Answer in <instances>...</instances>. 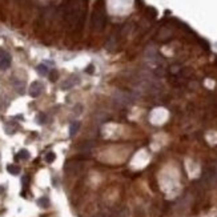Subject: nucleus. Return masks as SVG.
I'll return each instance as SVG.
<instances>
[{
    "instance_id": "nucleus-2",
    "label": "nucleus",
    "mask_w": 217,
    "mask_h": 217,
    "mask_svg": "<svg viewBox=\"0 0 217 217\" xmlns=\"http://www.w3.org/2000/svg\"><path fill=\"white\" fill-rule=\"evenodd\" d=\"M105 23H107V12H105L104 2L97 0L96 4H95L93 12H92L91 27L93 28L96 32H99V31H101V29L105 27Z\"/></svg>"
},
{
    "instance_id": "nucleus-1",
    "label": "nucleus",
    "mask_w": 217,
    "mask_h": 217,
    "mask_svg": "<svg viewBox=\"0 0 217 217\" xmlns=\"http://www.w3.org/2000/svg\"><path fill=\"white\" fill-rule=\"evenodd\" d=\"M84 3L81 0H68L64 5V19L69 25H76L83 21Z\"/></svg>"
},
{
    "instance_id": "nucleus-3",
    "label": "nucleus",
    "mask_w": 217,
    "mask_h": 217,
    "mask_svg": "<svg viewBox=\"0 0 217 217\" xmlns=\"http://www.w3.org/2000/svg\"><path fill=\"white\" fill-rule=\"evenodd\" d=\"M113 99H115L116 104H117V105H120V107H125V105H128V104L131 103L129 95L124 93V92H117Z\"/></svg>"
},
{
    "instance_id": "nucleus-5",
    "label": "nucleus",
    "mask_w": 217,
    "mask_h": 217,
    "mask_svg": "<svg viewBox=\"0 0 217 217\" xmlns=\"http://www.w3.org/2000/svg\"><path fill=\"white\" fill-rule=\"evenodd\" d=\"M11 65V56L7 52H3L0 51V69L4 71Z\"/></svg>"
},
{
    "instance_id": "nucleus-13",
    "label": "nucleus",
    "mask_w": 217,
    "mask_h": 217,
    "mask_svg": "<svg viewBox=\"0 0 217 217\" xmlns=\"http://www.w3.org/2000/svg\"><path fill=\"white\" fill-rule=\"evenodd\" d=\"M48 76H49V79L52 80V81H55V80L57 79V72H56V71H51V72L48 73Z\"/></svg>"
},
{
    "instance_id": "nucleus-14",
    "label": "nucleus",
    "mask_w": 217,
    "mask_h": 217,
    "mask_svg": "<svg viewBox=\"0 0 217 217\" xmlns=\"http://www.w3.org/2000/svg\"><path fill=\"white\" fill-rule=\"evenodd\" d=\"M85 71H87V73H93V65H89Z\"/></svg>"
},
{
    "instance_id": "nucleus-12",
    "label": "nucleus",
    "mask_w": 217,
    "mask_h": 217,
    "mask_svg": "<svg viewBox=\"0 0 217 217\" xmlns=\"http://www.w3.org/2000/svg\"><path fill=\"white\" fill-rule=\"evenodd\" d=\"M55 159H56V154H55L53 152H48V153L45 154V161H47V163H49V164L53 163Z\"/></svg>"
},
{
    "instance_id": "nucleus-8",
    "label": "nucleus",
    "mask_w": 217,
    "mask_h": 217,
    "mask_svg": "<svg viewBox=\"0 0 217 217\" xmlns=\"http://www.w3.org/2000/svg\"><path fill=\"white\" fill-rule=\"evenodd\" d=\"M28 160L29 159V152L27 149H21L19 153L16 154V160Z\"/></svg>"
},
{
    "instance_id": "nucleus-10",
    "label": "nucleus",
    "mask_w": 217,
    "mask_h": 217,
    "mask_svg": "<svg viewBox=\"0 0 217 217\" xmlns=\"http://www.w3.org/2000/svg\"><path fill=\"white\" fill-rule=\"evenodd\" d=\"M7 171H8L11 175H15V176L20 173V168H19V167H16V165H12V164L7 167Z\"/></svg>"
},
{
    "instance_id": "nucleus-6",
    "label": "nucleus",
    "mask_w": 217,
    "mask_h": 217,
    "mask_svg": "<svg viewBox=\"0 0 217 217\" xmlns=\"http://www.w3.org/2000/svg\"><path fill=\"white\" fill-rule=\"evenodd\" d=\"M79 83V79H77L76 76H72V77H68L65 81L61 84V88L63 89H69V88H72V87H75L76 84Z\"/></svg>"
},
{
    "instance_id": "nucleus-4",
    "label": "nucleus",
    "mask_w": 217,
    "mask_h": 217,
    "mask_svg": "<svg viewBox=\"0 0 217 217\" xmlns=\"http://www.w3.org/2000/svg\"><path fill=\"white\" fill-rule=\"evenodd\" d=\"M44 91V85L40 81H34L29 87V95L32 97H38L42 95V92Z\"/></svg>"
},
{
    "instance_id": "nucleus-9",
    "label": "nucleus",
    "mask_w": 217,
    "mask_h": 217,
    "mask_svg": "<svg viewBox=\"0 0 217 217\" xmlns=\"http://www.w3.org/2000/svg\"><path fill=\"white\" fill-rule=\"evenodd\" d=\"M38 205L42 208H48L49 207V200L48 197H40L38 200Z\"/></svg>"
},
{
    "instance_id": "nucleus-11",
    "label": "nucleus",
    "mask_w": 217,
    "mask_h": 217,
    "mask_svg": "<svg viewBox=\"0 0 217 217\" xmlns=\"http://www.w3.org/2000/svg\"><path fill=\"white\" fill-rule=\"evenodd\" d=\"M38 72H39V73H40V75H42V76H45V75H48V73H49L48 68H47V67H45V65H44V64L39 65V67H38Z\"/></svg>"
},
{
    "instance_id": "nucleus-7",
    "label": "nucleus",
    "mask_w": 217,
    "mask_h": 217,
    "mask_svg": "<svg viewBox=\"0 0 217 217\" xmlns=\"http://www.w3.org/2000/svg\"><path fill=\"white\" fill-rule=\"evenodd\" d=\"M79 128H80V123H79V121H72L71 125H69V136L73 137V136L77 133Z\"/></svg>"
}]
</instances>
